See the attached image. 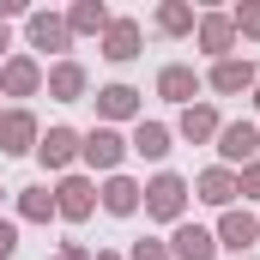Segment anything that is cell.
I'll return each mask as SVG.
<instances>
[{"instance_id": "cell-11", "label": "cell", "mask_w": 260, "mask_h": 260, "mask_svg": "<svg viewBox=\"0 0 260 260\" xmlns=\"http://www.w3.org/2000/svg\"><path fill=\"white\" fill-rule=\"evenodd\" d=\"M103 55H109V61H133V55H139V24H133V18H109Z\"/></svg>"}, {"instance_id": "cell-3", "label": "cell", "mask_w": 260, "mask_h": 260, "mask_svg": "<svg viewBox=\"0 0 260 260\" xmlns=\"http://www.w3.org/2000/svg\"><path fill=\"white\" fill-rule=\"evenodd\" d=\"M254 151H260V133L248 127V121H224V127H218V157H224V164H248Z\"/></svg>"}, {"instance_id": "cell-7", "label": "cell", "mask_w": 260, "mask_h": 260, "mask_svg": "<svg viewBox=\"0 0 260 260\" xmlns=\"http://www.w3.org/2000/svg\"><path fill=\"white\" fill-rule=\"evenodd\" d=\"M67 43H73L67 18H55V12H30V49H49V55H61Z\"/></svg>"}, {"instance_id": "cell-19", "label": "cell", "mask_w": 260, "mask_h": 260, "mask_svg": "<svg viewBox=\"0 0 260 260\" xmlns=\"http://www.w3.org/2000/svg\"><path fill=\"white\" fill-rule=\"evenodd\" d=\"M218 127H224V121H218L206 103H188V109H182V139L200 145V139H218Z\"/></svg>"}, {"instance_id": "cell-5", "label": "cell", "mask_w": 260, "mask_h": 260, "mask_svg": "<svg viewBox=\"0 0 260 260\" xmlns=\"http://www.w3.org/2000/svg\"><path fill=\"white\" fill-rule=\"evenodd\" d=\"M91 206H97V188L85 176H67L61 188H55V212L61 218H91Z\"/></svg>"}, {"instance_id": "cell-16", "label": "cell", "mask_w": 260, "mask_h": 260, "mask_svg": "<svg viewBox=\"0 0 260 260\" xmlns=\"http://www.w3.org/2000/svg\"><path fill=\"white\" fill-rule=\"evenodd\" d=\"M230 43H236V24H230V18H218V12H212V18H200V49H206V55L230 61Z\"/></svg>"}, {"instance_id": "cell-12", "label": "cell", "mask_w": 260, "mask_h": 260, "mask_svg": "<svg viewBox=\"0 0 260 260\" xmlns=\"http://www.w3.org/2000/svg\"><path fill=\"white\" fill-rule=\"evenodd\" d=\"M248 85H260L254 61H236V55H230V61L212 67V91H224V97H230V91H248Z\"/></svg>"}, {"instance_id": "cell-13", "label": "cell", "mask_w": 260, "mask_h": 260, "mask_svg": "<svg viewBox=\"0 0 260 260\" xmlns=\"http://www.w3.org/2000/svg\"><path fill=\"white\" fill-rule=\"evenodd\" d=\"M218 254V236L200 230V224H176V260H212Z\"/></svg>"}, {"instance_id": "cell-28", "label": "cell", "mask_w": 260, "mask_h": 260, "mask_svg": "<svg viewBox=\"0 0 260 260\" xmlns=\"http://www.w3.org/2000/svg\"><path fill=\"white\" fill-rule=\"evenodd\" d=\"M55 260H91V254H85V248H67V254H55Z\"/></svg>"}, {"instance_id": "cell-9", "label": "cell", "mask_w": 260, "mask_h": 260, "mask_svg": "<svg viewBox=\"0 0 260 260\" xmlns=\"http://www.w3.org/2000/svg\"><path fill=\"white\" fill-rule=\"evenodd\" d=\"M254 242H260V224H254V218H248V212H224L218 248H236V254H242V248H254Z\"/></svg>"}, {"instance_id": "cell-6", "label": "cell", "mask_w": 260, "mask_h": 260, "mask_svg": "<svg viewBox=\"0 0 260 260\" xmlns=\"http://www.w3.org/2000/svg\"><path fill=\"white\" fill-rule=\"evenodd\" d=\"M37 157H43L49 170H67V164L79 157V133L73 127H49L43 139H37Z\"/></svg>"}, {"instance_id": "cell-25", "label": "cell", "mask_w": 260, "mask_h": 260, "mask_svg": "<svg viewBox=\"0 0 260 260\" xmlns=\"http://www.w3.org/2000/svg\"><path fill=\"white\" fill-rule=\"evenodd\" d=\"M236 188H242V194H248V200H260V164H248V170L236 176Z\"/></svg>"}, {"instance_id": "cell-20", "label": "cell", "mask_w": 260, "mask_h": 260, "mask_svg": "<svg viewBox=\"0 0 260 260\" xmlns=\"http://www.w3.org/2000/svg\"><path fill=\"white\" fill-rule=\"evenodd\" d=\"M236 194H242V188H236L230 170H206V176H200V200H206V206H230Z\"/></svg>"}, {"instance_id": "cell-24", "label": "cell", "mask_w": 260, "mask_h": 260, "mask_svg": "<svg viewBox=\"0 0 260 260\" xmlns=\"http://www.w3.org/2000/svg\"><path fill=\"white\" fill-rule=\"evenodd\" d=\"M230 24H236V30H248V37H260V0H242V6L230 12Z\"/></svg>"}, {"instance_id": "cell-14", "label": "cell", "mask_w": 260, "mask_h": 260, "mask_svg": "<svg viewBox=\"0 0 260 260\" xmlns=\"http://www.w3.org/2000/svg\"><path fill=\"white\" fill-rule=\"evenodd\" d=\"M133 109H139V91H133V85H103V91H97V115H103V121H127Z\"/></svg>"}, {"instance_id": "cell-22", "label": "cell", "mask_w": 260, "mask_h": 260, "mask_svg": "<svg viewBox=\"0 0 260 260\" xmlns=\"http://www.w3.org/2000/svg\"><path fill=\"white\" fill-rule=\"evenodd\" d=\"M157 30H170V37H182V30H194V6H182V0H170V6H157Z\"/></svg>"}, {"instance_id": "cell-17", "label": "cell", "mask_w": 260, "mask_h": 260, "mask_svg": "<svg viewBox=\"0 0 260 260\" xmlns=\"http://www.w3.org/2000/svg\"><path fill=\"white\" fill-rule=\"evenodd\" d=\"M157 91H164L170 103H194V97H200L194 67H164V73H157Z\"/></svg>"}, {"instance_id": "cell-30", "label": "cell", "mask_w": 260, "mask_h": 260, "mask_svg": "<svg viewBox=\"0 0 260 260\" xmlns=\"http://www.w3.org/2000/svg\"><path fill=\"white\" fill-rule=\"evenodd\" d=\"M254 109H260V85H254Z\"/></svg>"}, {"instance_id": "cell-1", "label": "cell", "mask_w": 260, "mask_h": 260, "mask_svg": "<svg viewBox=\"0 0 260 260\" xmlns=\"http://www.w3.org/2000/svg\"><path fill=\"white\" fill-rule=\"evenodd\" d=\"M139 206H145V218H164V224H182V206H188V182L164 170V176H157V182L145 188V200H139Z\"/></svg>"}, {"instance_id": "cell-21", "label": "cell", "mask_w": 260, "mask_h": 260, "mask_svg": "<svg viewBox=\"0 0 260 260\" xmlns=\"http://www.w3.org/2000/svg\"><path fill=\"white\" fill-rule=\"evenodd\" d=\"M67 30H109V6H97V0H79V6L67 12Z\"/></svg>"}, {"instance_id": "cell-18", "label": "cell", "mask_w": 260, "mask_h": 260, "mask_svg": "<svg viewBox=\"0 0 260 260\" xmlns=\"http://www.w3.org/2000/svg\"><path fill=\"white\" fill-rule=\"evenodd\" d=\"M127 151L151 157V164H157V157H170V127H164V121H139V127H133V145H127Z\"/></svg>"}, {"instance_id": "cell-29", "label": "cell", "mask_w": 260, "mask_h": 260, "mask_svg": "<svg viewBox=\"0 0 260 260\" xmlns=\"http://www.w3.org/2000/svg\"><path fill=\"white\" fill-rule=\"evenodd\" d=\"M6 49H12V37H6V24H0V55H6Z\"/></svg>"}, {"instance_id": "cell-15", "label": "cell", "mask_w": 260, "mask_h": 260, "mask_svg": "<svg viewBox=\"0 0 260 260\" xmlns=\"http://www.w3.org/2000/svg\"><path fill=\"white\" fill-rule=\"evenodd\" d=\"M49 97H55V103H79V97H85V67L61 61L55 73H49Z\"/></svg>"}, {"instance_id": "cell-26", "label": "cell", "mask_w": 260, "mask_h": 260, "mask_svg": "<svg viewBox=\"0 0 260 260\" xmlns=\"http://www.w3.org/2000/svg\"><path fill=\"white\" fill-rule=\"evenodd\" d=\"M12 248H18V224L0 218V260H12Z\"/></svg>"}, {"instance_id": "cell-2", "label": "cell", "mask_w": 260, "mask_h": 260, "mask_svg": "<svg viewBox=\"0 0 260 260\" xmlns=\"http://www.w3.org/2000/svg\"><path fill=\"white\" fill-rule=\"evenodd\" d=\"M79 157H85L91 170H115V164L127 157V139H121L115 127H91L85 139H79Z\"/></svg>"}, {"instance_id": "cell-10", "label": "cell", "mask_w": 260, "mask_h": 260, "mask_svg": "<svg viewBox=\"0 0 260 260\" xmlns=\"http://www.w3.org/2000/svg\"><path fill=\"white\" fill-rule=\"evenodd\" d=\"M0 85H6V91H12V97H30V91H37V85H43V67L30 61V55H12V61L0 67Z\"/></svg>"}, {"instance_id": "cell-8", "label": "cell", "mask_w": 260, "mask_h": 260, "mask_svg": "<svg viewBox=\"0 0 260 260\" xmlns=\"http://www.w3.org/2000/svg\"><path fill=\"white\" fill-rule=\"evenodd\" d=\"M139 200H145V188L127 182V176H109V182H103V212H115V218H133Z\"/></svg>"}, {"instance_id": "cell-31", "label": "cell", "mask_w": 260, "mask_h": 260, "mask_svg": "<svg viewBox=\"0 0 260 260\" xmlns=\"http://www.w3.org/2000/svg\"><path fill=\"white\" fill-rule=\"evenodd\" d=\"M91 260H115V254H91Z\"/></svg>"}, {"instance_id": "cell-23", "label": "cell", "mask_w": 260, "mask_h": 260, "mask_svg": "<svg viewBox=\"0 0 260 260\" xmlns=\"http://www.w3.org/2000/svg\"><path fill=\"white\" fill-rule=\"evenodd\" d=\"M18 212H24L30 224H43V218L55 212V194H49V188H24V194H18Z\"/></svg>"}, {"instance_id": "cell-4", "label": "cell", "mask_w": 260, "mask_h": 260, "mask_svg": "<svg viewBox=\"0 0 260 260\" xmlns=\"http://www.w3.org/2000/svg\"><path fill=\"white\" fill-rule=\"evenodd\" d=\"M37 139H43V133H37V121H30V109L0 115V151H12V157H18V151H37Z\"/></svg>"}, {"instance_id": "cell-27", "label": "cell", "mask_w": 260, "mask_h": 260, "mask_svg": "<svg viewBox=\"0 0 260 260\" xmlns=\"http://www.w3.org/2000/svg\"><path fill=\"white\" fill-rule=\"evenodd\" d=\"M133 260H170V254H164V242L145 236V242H133Z\"/></svg>"}]
</instances>
